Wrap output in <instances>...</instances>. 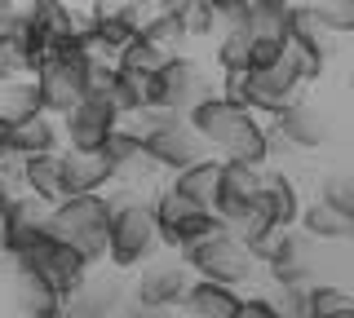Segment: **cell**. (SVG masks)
Here are the masks:
<instances>
[{"label":"cell","mask_w":354,"mask_h":318,"mask_svg":"<svg viewBox=\"0 0 354 318\" xmlns=\"http://www.w3.org/2000/svg\"><path fill=\"white\" fill-rule=\"evenodd\" d=\"M186 124L199 133V141H204V150H213L217 159L226 163H257V168H266L270 163V128L261 124V115L243 111L239 102H230V97H204L199 106H191L186 111Z\"/></svg>","instance_id":"cell-1"},{"label":"cell","mask_w":354,"mask_h":318,"mask_svg":"<svg viewBox=\"0 0 354 318\" xmlns=\"http://www.w3.org/2000/svg\"><path fill=\"white\" fill-rule=\"evenodd\" d=\"M111 203L106 195H66V199L49 203V235L58 244L75 248L80 257L106 261V221H111Z\"/></svg>","instance_id":"cell-2"},{"label":"cell","mask_w":354,"mask_h":318,"mask_svg":"<svg viewBox=\"0 0 354 318\" xmlns=\"http://www.w3.org/2000/svg\"><path fill=\"white\" fill-rule=\"evenodd\" d=\"M221 97H230V102H239L243 111L252 115H279L283 106L297 102V93H301V80H297V71L288 67L283 49L274 62H266V67H248V71H230L221 75Z\"/></svg>","instance_id":"cell-3"},{"label":"cell","mask_w":354,"mask_h":318,"mask_svg":"<svg viewBox=\"0 0 354 318\" xmlns=\"http://www.w3.org/2000/svg\"><path fill=\"white\" fill-rule=\"evenodd\" d=\"M177 257H182V266L191 270L195 279L226 283V288H243V283H252V274H257V257L248 252V244L230 239L221 226L208 239H199V244H191L186 252H177Z\"/></svg>","instance_id":"cell-4"},{"label":"cell","mask_w":354,"mask_h":318,"mask_svg":"<svg viewBox=\"0 0 354 318\" xmlns=\"http://www.w3.org/2000/svg\"><path fill=\"white\" fill-rule=\"evenodd\" d=\"M160 248V230H155V212L151 203H115L106 221V261L115 270H138L147 266Z\"/></svg>","instance_id":"cell-5"},{"label":"cell","mask_w":354,"mask_h":318,"mask_svg":"<svg viewBox=\"0 0 354 318\" xmlns=\"http://www.w3.org/2000/svg\"><path fill=\"white\" fill-rule=\"evenodd\" d=\"M31 80H36V89H40L44 115L58 119L62 111H71L88 89V67L75 58V40H58V45L49 49V58L36 62Z\"/></svg>","instance_id":"cell-6"},{"label":"cell","mask_w":354,"mask_h":318,"mask_svg":"<svg viewBox=\"0 0 354 318\" xmlns=\"http://www.w3.org/2000/svg\"><path fill=\"white\" fill-rule=\"evenodd\" d=\"M151 212H155L160 244L173 248V252H186L191 244H199V239H208L217 230V217L208 212V208L191 203L186 195H177L173 186H164V190L151 199Z\"/></svg>","instance_id":"cell-7"},{"label":"cell","mask_w":354,"mask_h":318,"mask_svg":"<svg viewBox=\"0 0 354 318\" xmlns=\"http://www.w3.org/2000/svg\"><path fill=\"white\" fill-rule=\"evenodd\" d=\"M142 146H147V155L155 159V168L160 172H182L186 163L204 159V141H199V133L191 124H186V115H164L155 128H147L142 133Z\"/></svg>","instance_id":"cell-8"},{"label":"cell","mask_w":354,"mask_h":318,"mask_svg":"<svg viewBox=\"0 0 354 318\" xmlns=\"http://www.w3.org/2000/svg\"><path fill=\"white\" fill-rule=\"evenodd\" d=\"M213 80H208V71L199 67L195 58H169L160 71V106L173 115H186L191 106H199L204 97H213Z\"/></svg>","instance_id":"cell-9"},{"label":"cell","mask_w":354,"mask_h":318,"mask_svg":"<svg viewBox=\"0 0 354 318\" xmlns=\"http://www.w3.org/2000/svg\"><path fill=\"white\" fill-rule=\"evenodd\" d=\"M115 124H120V119L111 115L97 97H88V93L71 106V111L58 115V133L66 141V150H102Z\"/></svg>","instance_id":"cell-10"},{"label":"cell","mask_w":354,"mask_h":318,"mask_svg":"<svg viewBox=\"0 0 354 318\" xmlns=\"http://www.w3.org/2000/svg\"><path fill=\"white\" fill-rule=\"evenodd\" d=\"M270 119H274V137H279L283 146H297V150H319L332 137L328 115L319 111V106L301 102V97H297L292 106H283L279 115H270Z\"/></svg>","instance_id":"cell-11"},{"label":"cell","mask_w":354,"mask_h":318,"mask_svg":"<svg viewBox=\"0 0 354 318\" xmlns=\"http://www.w3.org/2000/svg\"><path fill=\"white\" fill-rule=\"evenodd\" d=\"M191 279L195 274L182 266V261H169V266H147L138 274V283H133V292H129V301L133 305H182V296L186 288H191Z\"/></svg>","instance_id":"cell-12"},{"label":"cell","mask_w":354,"mask_h":318,"mask_svg":"<svg viewBox=\"0 0 354 318\" xmlns=\"http://www.w3.org/2000/svg\"><path fill=\"white\" fill-rule=\"evenodd\" d=\"M115 181V168L102 150H62V186L66 195H102Z\"/></svg>","instance_id":"cell-13"},{"label":"cell","mask_w":354,"mask_h":318,"mask_svg":"<svg viewBox=\"0 0 354 318\" xmlns=\"http://www.w3.org/2000/svg\"><path fill=\"white\" fill-rule=\"evenodd\" d=\"M18 186H22L27 195H36L40 203L66 199V186H62V150L22 155V163H18Z\"/></svg>","instance_id":"cell-14"},{"label":"cell","mask_w":354,"mask_h":318,"mask_svg":"<svg viewBox=\"0 0 354 318\" xmlns=\"http://www.w3.org/2000/svg\"><path fill=\"white\" fill-rule=\"evenodd\" d=\"M257 203H261V212L270 217L274 230H292L297 217H301V190H297V181L288 177V172H274V168H266Z\"/></svg>","instance_id":"cell-15"},{"label":"cell","mask_w":354,"mask_h":318,"mask_svg":"<svg viewBox=\"0 0 354 318\" xmlns=\"http://www.w3.org/2000/svg\"><path fill=\"white\" fill-rule=\"evenodd\" d=\"M169 186H173L177 195H186L191 203H199V208H208V212H213V208H217V195H221V159L204 155V159L186 163L182 172H173Z\"/></svg>","instance_id":"cell-16"},{"label":"cell","mask_w":354,"mask_h":318,"mask_svg":"<svg viewBox=\"0 0 354 318\" xmlns=\"http://www.w3.org/2000/svg\"><path fill=\"white\" fill-rule=\"evenodd\" d=\"M239 288H226V283H208V279H191V288L182 296V310L191 318H230L239 310Z\"/></svg>","instance_id":"cell-17"},{"label":"cell","mask_w":354,"mask_h":318,"mask_svg":"<svg viewBox=\"0 0 354 318\" xmlns=\"http://www.w3.org/2000/svg\"><path fill=\"white\" fill-rule=\"evenodd\" d=\"M138 40H147V45L155 53H164V58H182L186 45H191L177 9H151V14L142 18V27H138Z\"/></svg>","instance_id":"cell-18"},{"label":"cell","mask_w":354,"mask_h":318,"mask_svg":"<svg viewBox=\"0 0 354 318\" xmlns=\"http://www.w3.org/2000/svg\"><path fill=\"white\" fill-rule=\"evenodd\" d=\"M40 89L31 75H9V80H0V128H14L22 119L40 115Z\"/></svg>","instance_id":"cell-19"},{"label":"cell","mask_w":354,"mask_h":318,"mask_svg":"<svg viewBox=\"0 0 354 318\" xmlns=\"http://www.w3.org/2000/svg\"><path fill=\"white\" fill-rule=\"evenodd\" d=\"M297 221H301L306 239H319V244H341V239L354 235V217L341 212V208H332V203H324V199L306 203Z\"/></svg>","instance_id":"cell-20"},{"label":"cell","mask_w":354,"mask_h":318,"mask_svg":"<svg viewBox=\"0 0 354 318\" xmlns=\"http://www.w3.org/2000/svg\"><path fill=\"white\" fill-rule=\"evenodd\" d=\"M5 137H9V146L18 150V155H40V150H58V141H62V133H58V119L53 115H31V119H22V124H14V128H5Z\"/></svg>","instance_id":"cell-21"},{"label":"cell","mask_w":354,"mask_h":318,"mask_svg":"<svg viewBox=\"0 0 354 318\" xmlns=\"http://www.w3.org/2000/svg\"><path fill=\"white\" fill-rule=\"evenodd\" d=\"M288 23H292V5L270 0V5L248 9L243 31H248V40H257V45H283V40H288Z\"/></svg>","instance_id":"cell-22"},{"label":"cell","mask_w":354,"mask_h":318,"mask_svg":"<svg viewBox=\"0 0 354 318\" xmlns=\"http://www.w3.org/2000/svg\"><path fill=\"white\" fill-rule=\"evenodd\" d=\"M14 301H18V314H44V310H58L62 296L40 279L36 270H14Z\"/></svg>","instance_id":"cell-23"},{"label":"cell","mask_w":354,"mask_h":318,"mask_svg":"<svg viewBox=\"0 0 354 318\" xmlns=\"http://www.w3.org/2000/svg\"><path fill=\"white\" fill-rule=\"evenodd\" d=\"M261 177H266V168H257V163H226L221 159V195H217V203L221 199H257Z\"/></svg>","instance_id":"cell-24"},{"label":"cell","mask_w":354,"mask_h":318,"mask_svg":"<svg viewBox=\"0 0 354 318\" xmlns=\"http://www.w3.org/2000/svg\"><path fill=\"white\" fill-rule=\"evenodd\" d=\"M40 230H49V203H40L36 195L18 190L14 195V239H9V248L22 244V239L40 235Z\"/></svg>","instance_id":"cell-25"},{"label":"cell","mask_w":354,"mask_h":318,"mask_svg":"<svg viewBox=\"0 0 354 318\" xmlns=\"http://www.w3.org/2000/svg\"><path fill=\"white\" fill-rule=\"evenodd\" d=\"M306 9L332 36H350L354 31V0H306Z\"/></svg>","instance_id":"cell-26"},{"label":"cell","mask_w":354,"mask_h":318,"mask_svg":"<svg viewBox=\"0 0 354 318\" xmlns=\"http://www.w3.org/2000/svg\"><path fill=\"white\" fill-rule=\"evenodd\" d=\"M337 310H354V296L337 283H310L306 288V318H324Z\"/></svg>","instance_id":"cell-27"},{"label":"cell","mask_w":354,"mask_h":318,"mask_svg":"<svg viewBox=\"0 0 354 318\" xmlns=\"http://www.w3.org/2000/svg\"><path fill=\"white\" fill-rule=\"evenodd\" d=\"M248 53H252V40H248V31H243V27L221 31V36H217V67H221V75L248 71Z\"/></svg>","instance_id":"cell-28"},{"label":"cell","mask_w":354,"mask_h":318,"mask_svg":"<svg viewBox=\"0 0 354 318\" xmlns=\"http://www.w3.org/2000/svg\"><path fill=\"white\" fill-rule=\"evenodd\" d=\"M283 58H288V67L297 71V80H301V84L319 80V75L328 71V58H324V53L310 49V45H301V40H292V36L283 40Z\"/></svg>","instance_id":"cell-29"},{"label":"cell","mask_w":354,"mask_h":318,"mask_svg":"<svg viewBox=\"0 0 354 318\" xmlns=\"http://www.w3.org/2000/svg\"><path fill=\"white\" fill-rule=\"evenodd\" d=\"M177 18H182V27H186V36L191 40H204V36H213V9L208 5H199V0H186L182 9H177Z\"/></svg>","instance_id":"cell-30"},{"label":"cell","mask_w":354,"mask_h":318,"mask_svg":"<svg viewBox=\"0 0 354 318\" xmlns=\"http://www.w3.org/2000/svg\"><path fill=\"white\" fill-rule=\"evenodd\" d=\"M319 199L354 217V177H350V172H332V177L324 181V190H319Z\"/></svg>","instance_id":"cell-31"},{"label":"cell","mask_w":354,"mask_h":318,"mask_svg":"<svg viewBox=\"0 0 354 318\" xmlns=\"http://www.w3.org/2000/svg\"><path fill=\"white\" fill-rule=\"evenodd\" d=\"M306 288H310V283H306ZM306 288H274L270 305L283 318H306Z\"/></svg>","instance_id":"cell-32"},{"label":"cell","mask_w":354,"mask_h":318,"mask_svg":"<svg viewBox=\"0 0 354 318\" xmlns=\"http://www.w3.org/2000/svg\"><path fill=\"white\" fill-rule=\"evenodd\" d=\"M88 18H147L133 0H93L88 5Z\"/></svg>","instance_id":"cell-33"},{"label":"cell","mask_w":354,"mask_h":318,"mask_svg":"<svg viewBox=\"0 0 354 318\" xmlns=\"http://www.w3.org/2000/svg\"><path fill=\"white\" fill-rule=\"evenodd\" d=\"M18 163H22V155L9 146L5 128H0V186H14V190H22V186H18Z\"/></svg>","instance_id":"cell-34"},{"label":"cell","mask_w":354,"mask_h":318,"mask_svg":"<svg viewBox=\"0 0 354 318\" xmlns=\"http://www.w3.org/2000/svg\"><path fill=\"white\" fill-rule=\"evenodd\" d=\"M14 186H0V252H9V239H14Z\"/></svg>","instance_id":"cell-35"},{"label":"cell","mask_w":354,"mask_h":318,"mask_svg":"<svg viewBox=\"0 0 354 318\" xmlns=\"http://www.w3.org/2000/svg\"><path fill=\"white\" fill-rule=\"evenodd\" d=\"M230 318H283V314L270 305V296H248V301H239V310Z\"/></svg>","instance_id":"cell-36"},{"label":"cell","mask_w":354,"mask_h":318,"mask_svg":"<svg viewBox=\"0 0 354 318\" xmlns=\"http://www.w3.org/2000/svg\"><path fill=\"white\" fill-rule=\"evenodd\" d=\"M124 318H177L173 305H133L129 301V310H120Z\"/></svg>","instance_id":"cell-37"},{"label":"cell","mask_w":354,"mask_h":318,"mask_svg":"<svg viewBox=\"0 0 354 318\" xmlns=\"http://www.w3.org/2000/svg\"><path fill=\"white\" fill-rule=\"evenodd\" d=\"M14 18H18V0H0V36L14 27Z\"/></svg>","instance_id":"cell-38"},{"label":"cell","mask_w":354,"mask_h":318,"mask_svg":"<svg viewBox=\"0 0 354 318\" xmlns=\"http://www.w3.org/2000/svg\"><path fill=\"white\" fill-rule=\"evenodd\" d=\"M186 0H151V9H182Z\"/></svg>","instance_id":"cell-39"},{"label":"cell","mask_w":354,"mask_h":318,"mask_svg":"<svg viewBox=\"0 0 354 318\" xmlns=\"http://www.w3.org/2000/svg\"><path fill=\"white\" fill-rule=\"evenodd\" d=\"M27 318H62L58 310H44V314H27Z\"/></svg>","instance_id":"cell-40"},{"label":"cell","mask_w":354,"mask_h":318,"mask_svg":"<svg viewBox=\"0 0 354 318\" xmlns=\"http://www.w3.org/2000/svg\"><path fill=\"white\" fill-rule=\"evenodd\" d=\"M324 318H354V310H337V314H324Z\"/></svg>","instance_id":"cell-41"},{"label":"cell","mask_w":354,"mask_h":318,"mask_svg":"<svg viewBox=\"0 0 354 318\" xmlns=\"http://www.w3.org/2000/svg\"><path fill=\"white\" fill-rule=\"evenodd\" d=\"M243 5H248V9H257V5H270V0H243Z\"/></svg>","instance_id":"cell-42"},{"label":"cell","mask_w":354,"mask_h":318,"mask_svg":"<svg viewBox=\"0 0 354 318\" xmlns=\"http://www.w3.org/2000/svg\"><path fill=\"white\" fill-rule=\"evenodd\" d=\"M283 5H292V9H297V5H306V0H283Z\"/></svg>","instance_id":"cell-43"},{"label":"cell","mask_w":354,"mask_h":318,"mask_svg":"<svg viewBox=\"0 0 354 318\" xmlns=\"http://www.w3.org/2000/svg\"><path fill=\"white\" fill-rule=\"evenodd\" d=\"M18 5H22V0H18Z\"/></svg>","instance_id":"cell-44"}]
</instances>
